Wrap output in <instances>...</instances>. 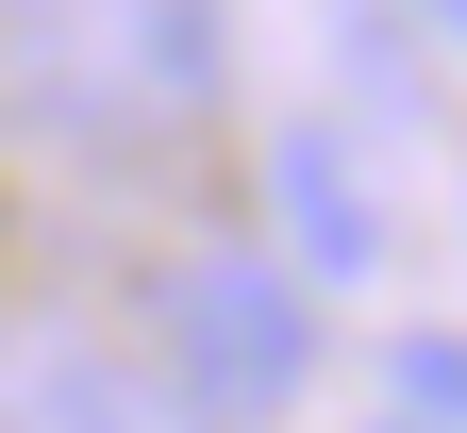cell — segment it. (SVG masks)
Instances as JSON below:
<instances>
[{
	"instance_id": "1",
	"label": "cell",
	"mask_w": 467,
	"mask_h": 433,
	"mask_svg": "<svg viewBox=\"0 0 467 433\" xmlns=\"http://www.w3.org/2000/svg\"><path fill=\"white\" fill-rule=\"evenodd\" d=\"M234 100L217 0H0V134L50 167H167Z\"/></svg>"
},
{
	"instance_id": "2",
	"label": "cell",
	"mask_w": 467,
	"mask_h": 433,
	"mask_svg": "<svg viewBox=\"0 0 467 433\" xmlns=\"http://www.w3.org/2000/svg\"><path fill=\"white\" fill-rule=\"evenodd\" d=\"M150 366L184 384L201 417H284L317 384V300L284 251H184L150 300Z\"/></svg>"
},
{
	"instance_id": "3",
	"label": "cell",
	"mask_w": 467,
	"mask_h": 433,
	"mask_svg": "<svg viewBox=\"0 0 467 433\" xmlns=\"http://www.w3.org/2000/svg\"><path fill=\"white\" fill-rule=\"evenodd\" d=\"M0 433H201V400L167 366H117L67 317H17L0 334Z\"/></svg>"
},
{
	"instance_id": "4",
	"label": "cell",
	"mask_w": 467,
	"mask_h": 433,
	"mask_svg": "<svg viewBox=\"0 0 467 433\" xmlns=\"http://www.w3.org/2000/svg\"><path fill=\"white\" fill-rule=\"evenodd\" d=\"M284 233H301V267H334V284L384 251V217H368V183H350L334 134H284Z\"/></svg>"
},
{
	"instance_id": "5",
	"label": "cell",
	"mask_w": 467,
	"mask_h": 433,
	"mask_svg": "<svg viewBox=\"0 0 467 433\" xmlns=\"http://www.w3.org/2000/svg\"><path fill=\"white\" fill-rule=\"evenodd\" d=\"M400 417L467 433V334H400Z\"/></svg>"
},
{
	"instance_id": "6",
	"label": "cell",
	"mask_w": 467,
	"mask_h": 433,
	"mask_svg": "<svg viewBox=\"0 0 467 433\" xmlns=\"http://www.w3.org/2000/svg\"><path fill=\"white\" fill-rule=\"evenodd\" d=\"M418 17H434V34H467V0H418Z\"/></svg>"
},
{
	"instance_id": "7",
	"label": "cell",
	"mask_w": 467,
	"mask_h": 433,
	"mask_svg": "<svg viewBox=\"0 0 467 433\" xmlns=\"http://www.w3.org/2000/svg\"><path fill=\"white\" fill-rule=\"evenodd\" d=\"M400 433H434V417H400Z\"/></svg>"
}]
</instances>
